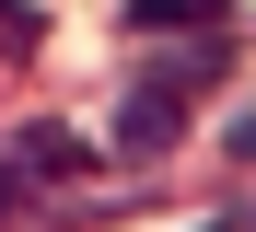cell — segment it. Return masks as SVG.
Listing matches in <instances>:
<instances>
[{"mask_svg": "<svg viewBox=\"0 0 256 232\" xmlns=\"http://www.w3.org/2000/svg\"><path fill=\"white\" fill-rule=\"evenodd\" d=\"M116 139H128V151H163V139H175V93H163V105L128 93V128H116Z\"/></svg>", "mask_w": 256, "mask_h": 232, "instance_id": "6da1fadb", "label": "cell"}, {"mask_svg": "<svg viewBox=\"0 0 256 232\" xmlns=\"http://www.w3.org/2000/svg\"><path fill=\"white\" fill-rule=\"evenodd\" d=\"M24 163H35V174H82V139H58V128H35V139H24Z\"/></svg>", "mask_w": 256, "mask_h": 232, "instance_id": "7a4b0ae2", "label": "cell"}, {"mask_svg": "<svg viewBox=\"0 0 256 232\" xmlns=\"http://www.w3.org/2000/svg\"><path fill=\"white\" fill-rule=\"evenodd\" d=\"M140 23H222V0H128Z\"/></svg>", "mask_w": 256, "mask_h": 232, "instance_id": "3957f363", "label": "cell"}, {"mask_svg": "<svg viewBox=\"0 0 256 232\" xmlns=\"http://www.w3.org/2000/svg\"><path fill=\"white\" fill-rule=\"evenodd\" d=\"M35 35H47V23H35L24 0H0V58H35Z\"/></svg>", "mask_w": 256, "mask_h": 232, "instance_id": "277c9868", "label": "cell"}, {"mask_svg": "<svg viewBox=\"0 0 256 232\" xmlns=\"http://www.w3.org/2000/svg\"><path fill=\"white\" fill-rule=\"evenodd\" d=\"M0 221H12V186H0Z\"/></svg>", "mask_w": 256, "mask_h": 232, "instance_id": "5b68a950", "label": "cell"}]
</instances>
